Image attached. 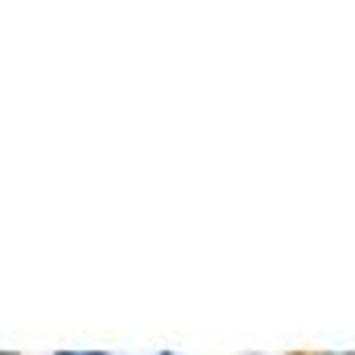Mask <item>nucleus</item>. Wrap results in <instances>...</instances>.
<instances>
[{
	"mask_svg": "<svg viewBox=\"0 0 355 355\" xmlns=\"http://www.w3.org/2000/svg\"><path fill=\"white\" fill-rule=\"evenodd\" d=\"M166 355H170V352H166Z\"/></svg>",
	"mask_w": 355,
	"mask_h": 355,
	"instance_id": "2",
	"label": "nucleus"
},
{
	"mask_svg": "<svg viewBox=\"0 0 355 355\" xmlns=\"http://www.w3.org/2000/svg\"><path fill=\"white\" fill-rule=\"evenodd\" d=\"M58 355H107V352H58Z\"/></svg>",
	"mask_w": 355,
	"mask_h": 355,
	"instance_id": "1",
	"label": "nucleus"
}]
</instances>
